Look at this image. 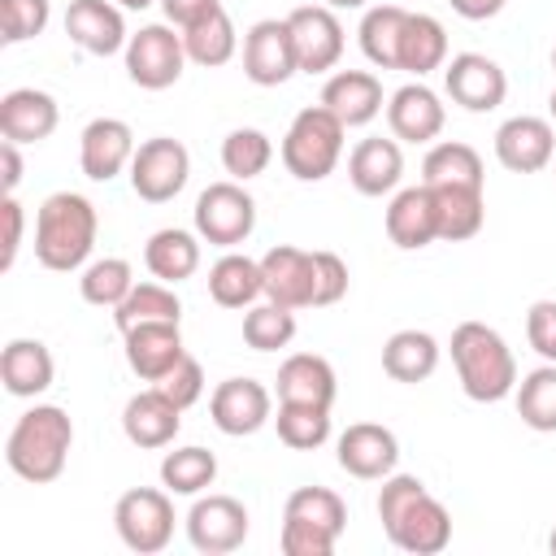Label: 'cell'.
Wrapping results in <instances>:
<instances>
[{"label":"cell","mask_w":556,"mask_h":556,"mask_svg":"<svg viewBox=\"0 0 556 556\" xmlns=\"http://www.w3.org/2000/svg\"><path fill=\"white\" fill-rule=\"evenodd\" d=\"M387 235L395 248L413 252V248H426L439 239V222H434V195L426 182L417 187H404L391 204H387Z\"/></svg>","instance_id":"26"},{"label":"cell","mask_w":556,"mask_h":556,"mask_svg":"<svg viewBox=\"0 0 556 556\" xmlns=\"http://www.w3.org/2000/svg\"><path fill=\"white\" fill-rule=\"evenodd\" d=\"M269 161H274V143H269V135L256 130V126H239V130H230V135L222 139V165H226V174H230L235 182H248V178L265 174Z\"/></svg>","instance_id":"40"},{"label":"cell","mask_w":556,"mask_h":556,"mask_svg":"<svg viewBox=\"0 0 556 556\" xmlns=\"http://www.w3.org/2000/svg\"><path fill=\"white\" fill-rule=\"evenodd\" d=\"M161 9H165V17L182 30V26H191V22H200L204 13H213V9H222V0H161Z\"/></svg>","instance_id":"52"},{"label":"cell","mask_w":556,"mask_h":556,"mask_svg":"<svg viewBox=\"0 0 556 556\" xmlns=\"http://www.w3.org/2000/svg\"><path fill=\"white\" fill-rule=\"evenodd\" d=\"M552 117H556V91H552Z\"/></svg>","instance_id":"57"},{"label":"cell","mask_w":556,"mask_h":556,"mask_svg":"<svg viewBox=\"0 0 556 556\" xmlns=\"http://www.w3.org/2000/svg\"><path fill=\"white\" fill-rule=\"evenodd\" d=\"M135 287V274H130V261L122 256H104V261H91L78 278V291L87 304L96 308H117Z\"/></svg>","instance_id":"41"},{"label":"cell","mask_w":556,"mask_h":556,"mask_svg":"<svg viewBox=\"0 0 556 556\" xmlns=\"http://www.w3.org/2000/svg\"><path fill=\"white\" fill-rule=\"evenodd\" d=\"M122 343H126V365L143 382H161L187 356L182 334H178V321H143V326L126 330Z\"/></svg>","instance_id":"20"},{"label":"cell","mask_w":556,"mask_h":556,"mask_svg":"<svg viewBox=\"0 0 556 556\" xmlns=\"http://www.w3.org/2000/svg\"><path fill=\"white\" fill-rule=\"evenodd\" d=\"M48 0H0V39L4 43H22L43 35L48 26Z\"/></svg>","instance_id":"45"},{"label":"cell","mask_w":556,"mask_h":556,"mask_svg":"<svg viewBox=\"0 0 556 556\" xmlns=\"http://www.w3.org/2000/svg\"><path fill=\"white\" fill-rule=\"evenodd\" d=\"M208 417L222 434L230 439H243V434H256L269 417H274V395L265 382L256 378H226L213 387V400H208Z\"/></svg>","instance_id":"11"},{"label":"cell","mask_w":556,"mask_h":556,"mask_svg":"<svg viewBox=\"0 0 556 556\" xmlns=\"http://www.w3.org/2000/svg\"><path fill=\"white\" fill-rule=\"evenodd\" d=\"M178 426H182V408L161 387L130 395L122 408V430L135 447H165V443H174Z\"/></svg>","instance_id":"21"},{"label":"cell","mask_w":556,"mask_h":556,"mask_svg":"<svg viewBox=\"0 0 556 556\" xmlns=\"http://www.w3.org/2000/svg\"><path fill=\"white\" fill-rule=\"evenodd\" d=\"M52 374H56L52 352L39 339H13V343H4V352H0V382H4L9 395L35 400V395H43L52 387Z\"/></svg>","instance_id":"27"},{"label":"cell","mask_w":556,"mask_h":556,"mask_svg":"<svg viewBox=\"0 0 556 556\" xmlns=\"http://www.w3.org/2000/svg\"><path fill=\"white\" fill-rule=\"evenodd\" d=\"M321 104L343 122V126H365L382 113V83L369 70H339L321 87Z\"/></svg>","instance_id":"23"},{"label":"cell","mask_w":556,"mask_h":556,"mask_svg":"<svg viewBox=\"0 0 556 556\" xmlns=\"http://www.w3.org/2000/svg\"><path fill=\"white\" fill-rule=\"evenodd\" d=\"M300 70L295 61V43H291V26L287 17H265L243 35V74L256 87H282L291 74Z\"/></svg>","instance_id":"13"},{"label":"cell","mask_w":556,"mask_h":556,"mask_svg":"<svg viewBox=\"0 0 556 556\" xmlns=\"http://www.w3.org/2000/svg\"><path fill=\"white\" fill-rule=\"evenodd\" d=\"M70 447H74V421L65 417V408L35 404L13 421L9 443H4V460L17 478L43 486V482L61 478V469L70 460Z\"/></svg>","instance_id":"1"},{"label":"cell","mask_w":556,"mask_h":556,"mask_svg":"<svg viewBox=\"0 0 556 556\" xmlns=\"http://www.w3.org/2000/svg\"><path fill=\"white\" fill-rule=\"evenodd\" d=\"M65 35L83 52H91V56H113L117 48L130 43L126 22H122V9L113 0H70V9H65Z\"/></svg>","instance_id":"18"},{"label":"cell","mask_w":556,"mask_h":556,"mask_svg":"<svg viewBox=\"0 0 556 556\" xmlns=\"http://www.w3.org/2000/svg\"><path fill=\"white\" fill-rule=\"evenodd\" d=\"M143 265H148L152 278H161V282L174 287V282H182V278H191L200 269V239L191 230L165 226V230H156L143 243Z\"/></svg>","instance_id":"29"},{"label":"cell","mask_w":556,"mask_h":556,"mask_svg":"<svg viewBox=\"0 0 556 556\" xmlns=\"http://www.w3.org/2000/svg\"><path fill=\"white\" fill-rule=\"evenodd\" d=\"M182 317V304H178V295H174V287L169 282H135L130 287V295L113 308V321H117V330L126 334V330H135V326H143V321H178Z\"/></svg>","instance_id":"37"},{"label":"cell","mask_w":556,"mask_h":556,"mask_svg":"<svg viewBox=\"0 0 556 556\" xmlns=\"http://www.w3.org/2000/svg\"><path fill=\"white\" fill-rule=\"evenodd\" d=\"M96 204L78 191H56L39 204V217H35V256L43 269H56V274H70L78 269L91 248H96Z\"/></svg>","instance_id":"2"},{"label":"cell","mask_w":556,"mask_h":556,"mask_svg":"<svg viewBox=\"0 0 556 556\" xmlns=\"http://www.w3.org/2000/svg\"><path fill=\"white\" fill-rule=\"evenodd\" d=\"M443 91L452 96V104H460L469 113H491V109L504 104L508 78H504V70L491 56H482V52H456L443 65Z\"/></svg>","instance_id":"10"},{"label":"cell","mask_w":556,"mask_h":556,"mask_svg":"<svg viewBox=\"0 0 556 556\" xmlns=\"http://www.w3.org/2000/svg\"><path fill=\"white\" fill-rule=\"evenodd\" d=\"M56 100L35 87H13L0 100V135L13 143H39L56 130Z\"/></svg>","instance_id":"24"},{"label":"cell","mask_w":556,"mask_h":556,"mask_svg":"<svg viewBox=\"0 0 556 556\" xmlns=\"http://www.w3.org/2000/svg\"><path fill=\"white\" fill-rule=\"evenodd\" d=\"M526 339L530 348L556 365V300H534L526 313Z\"/></svg>","instance_id":"50"},{"label":"cell","mask_w":556,"mask_h":556,"mask_svg":"<svg viewBox=\"0 0 556 556\" xmlns=\"http://www.w3.org/2000/svg\"><path fill=\"white\" fill-rule=\"evenodd\" d=\"M447 4H452L460 17H469V22H486V17H495L508 0H447Z\"/></svg>","instance_id":"54"},{"label":"cell","mask_w":556,"mask_h":556,"mask_svg":"<svg viewBox=\"0 0 556 556\" xmlns=\"http://www.w3.org/2000/svg\"><path fill=\"white\" fill-rule=\"evenodd\" d=\"M400 174H404L400 139L374 135V139H361L352 148V156H348V178H352V187L361 195H387V191H395Z\"/></svg>","instance_id":"25"},{"label":"cell","mask_w":556,"mask_h":556,"mask_svg":"<svg viewBox=\"0 0 556 556\" xmlns=\"http://www.w3.org/2000/svg\"><path fill=\"white\" fill-rule=\"evenodd\" d=\"M0 187H4V195H13L17 191V182H22V156H17V143L13 139H4L0 143Z\"/></svg>","instance_id":"53"},{"label":"cell","mask_w":556,"mask_h":556,"mask_svg":"<svg viewBox=\"0 0 556 556\" xmlns=\"http://www.w3.org/2000/svg\"><path fill=\"white\" fill-rule=\"evenodd\" d=\"M156 387H161L178 408H191V404L204 395V369H200V361H195V356H182V361H178V365H174Z\"/></svg>","instance_id":"48"},{"label":"cell","mask_w":556,"mask_h":556,"mask_svg":"<svg viewBox=\"0 0 556 556\" xmlns=\"http://www.w3.org/2000/svg\"><path fill=\"white\" fill-rule=\"evenodd\" d=\"M278 404H334V369L326 356L295 352L278 365Z\"/></svg>","instance_id":"28"},{"label":"cell","mask_w":556,"mask_h":556,"mask_svg":"<svg viewBox=\"0 0 556 556\" xmlns=\"http://www.w3.org/2000/svg\"><path fill=\"white\" fill-rule=\"evenodd\" d=\"M187 539L204 556L235 552L248 539V508L235 495H204L187 513Z\"/></svg>","instance_id":"12"},{"label":"cell","mask_w":556,"mask_h":556,"mask_svg":"<svg viewBox=\"0 0 556 556\" xmlns=\"http://www.w3.org/2000/svg\"><path fill=\"white\" fill-rule=\"evenodd\" d=\"M278 439L295 452H313L330 439V408L321 404H278Z\"/></svg>","instance_id":"42"},{"label":"cell","mask_w":556,"mask_h":556,"mask_svg":"<svg viewBox=\"0 0 556 556\" xmlns=\"http://www.w3.org/2000/svg\"><path fill=\"white\" fill-rule=\"evenodd\" d=\"M208 295L222 308H248L256 295H265V278H261V261L226 252L213 269H208Z\"/></svg>","instance_id":"32"},{"label":"cell","mask_w":556,"mask_h":556,"mask_svg":"<svg viewBox=\"0 0 556 556\" xmlns=\"http://www.w3.org/2000/svg\"><path fill=\"white\" fill-rule=\"evenodd\" d=\"M135 148L139 143L122 117H96V122H87V130L78 139V165L91 182H109L135 161Z\"/></svg>","instance_id":"15"},{"label":"cell","mask_w":556,"mask_h":556,"mask_svg":"<svg viewBox=\"0 0 556 556\" xmlns=\"http://www.w3.org/2000/svg\"><path fill=\"white\" fill-rule=\"evenodd\" d=\"M382 369L395 382H426L439 369V343L426 330H395L382 343Z\"/></svg>","instance_id":"31"},{"label":"cell","mask_w":556,"mask_h":556,"mask_svg":"<svg viewBox=\"0 0 556 556\" xmlns=\"http://www.w3.org/2000/svg\"><path fill=\"white\" fill-rule=\"evenodd\" d=\"M182 48H187V61L213 70V65H226L239 48V35H235V22L226 9H213L204 13L200 22L182 26Z\"/></svg>","instance_id":"34"},{"label":"cell","mask_w":556,"mask_h":556,"mask_svg":"<svg viewBox=\"0 0 556 556\" xmlns=\"http://www.w3.org/2000/svg\"><path fill=\"white\" fill-rule=\"evenodd\" d=\"M552 552H556V530H552Z\"/></svg>","instance_id":"58"},{"label":"cell","mask_w":556,"mask_h":556,"mask_svg":"<svg viewBox=\"0 0 556 556\" xmlns=\"http://www.w3.org/2000/svg\"><path fill=\"white\" fill-rule=\"evenodd\" d=\"M408 26V9L400 4H374L361 17V52L378 65V70H400V39Z\"/></svg>","instance_id":"33"},{"label":"cell","mask_w":556,"mask_h":556,"mask_svg":"<svg viewBox=\"0 0 556 556\" xmlns=\"http://www.w3.org/2000/svg\"><path fill=\"white\" fill-rule=\"evenodd\" d=\"M317 261V291H313V308L339 304L348 295V265L339 252H313Z\"/></svg>","instance_id":"49"},{"label":"cell","mask_w":556,"mask_h":556,"mask_svg":"<svg viewBox=\"0 0 556 556\" xmlns=\"http://www.w3.org/2000/svg\"><path fill=\"white\" fill-rule=\"evenodd\" d=\"M447 61V30L439 17L430 13H408V26H404V39H400V70L408 74H430Z\"/></svg>","instance_id":"35"},{"label":"cell","mask_w":556,"mask_h":556,"mask_svg":"<svg viewBox=\"0 0 556 556\" xmlns=\"http://www.w3.org/2000/svg\"><path fill=\"white\" fill-rule=\"evenodd\" d=\"M452 365H456L460 391L478 404H495L517 387L513 348L486 321H460L452 330Z\"/></svg>","instance_id":"3"},{"label":"cell","mask_w":556,"mask_h":556,"mask_svg":"<svg viewBox=\"0 0 556 556\" xmlns=\"http://www.w3.org/2000/svg\"><path fill=\"white\" fill-rule=\"evenodd\" d=\"M217 478V456L208 447H174L161 460V482L169 495H200Z\"/></svg>","instance_id":"38"},{"label":"cell","mask_w":556,"mask_h":556,"mask_svg":"<svg viewBox=\"0 0 556 556\" xmlns=\"http://www.w3.org/2000/svg\"><path fill=\"white\" fill-rule=\"evenodd\" d=\"M0 217H4V252H0V269H13L17 248H22V222H26V213H22V204H17L13 195H4V200H0Z\"/></svg>","instance_id":"51"},{"label":"cell","mask_w":556,"mask_h":556,"mask_svg":"<svg viewBox=\"0 0 556 556\" xmlns=\"http://www.w3.org/2000/svg\"><path fill=\"white\" fill-rule=\"evenodd\" d=\"M117 4H122V9H148L152 0H117Z\"/></svg>","instance_id":"56"},{"label":"cell","mask_w":556,"mask_h":556,"mask_svg":"<svg viewBox=\"0 0 556 556\" xmlns=\"http://www.w3.org/2000/svg\"><path fill=\"white\" fill-rule=\"evenodd\" d=\"M387 539H391L395 547L413 552V556H434V552H443V547L452 543V517H447V508L426 491V495H417V500L408 504V513L387 530Z\"/></svg>","instance_id":"22"},{"label":"cell","mask_w":556,"mask_h":556,"mask_svg":"<svg viewBox=\"0 0 556 556\" xmlns=\"http://www.w3.org/2000/svg\"><path fill=\"white\" fill-rule=\"evenodd\" d=\"M417 495H426V482L421 478H413V473H387L382 478V491H378V521H382V530H391L408 513V504Z\"/></svg>","instance_id":"46"},{"label":"cell","mask_w":556,"mask_h":556,"mask_svg":"<svg viewBox=\"0 0 556 556\" xmlns=\"http://www.w3.org/2000/svg\"><path fill=\"white\" fill-rule=\"evenodd\" d=\"M556 152V130L543 117H508L495 130V156L513 174H539Z\"/></svg>","instance_id":"16"},{"label":"cell","mask_w":556,"mask_h":556,"mask_svg":"<svg viewBox=\"0 0 556 556\" xmlns=\"http://www.w3.org/2000/svg\"><path fill=\"white\" fill-rule=\"evenodd\" d=\"M434 195V222H439V239L460 243L473 239L486 222V200L482 187H430Z\"/></svg>","instance_id":"30"},{"label":"cell","mask_w":556,"mask_h":556,"mask_svg":"<svg viewBox=\"0 0 556 556\" xmlns=\"http://www.w3.org/2000/svg\"><path fill=\"white\" fill-rule=\"evenodd\" d=\"M187 174H191V156L178 139L169 135H156V139H143L135 148V161H130V187L139 200L148 204H165L174 200L182 187H187Z\"/></svg>","instance_id":"8"},{"label":"cell","mask_w":556,"mask_h":556,"mask_svg":"<svg viewBox=\"0 0 556 556\" xmlns=\"http://www.w3.org/2000/svg\"><path fill=\"white\" fill-rule=\"evenodd\" d=\"M339 543V534L313 526V521H295V517H282V534H278V547L287 556H330Z\"/></svg>","instance_id":"47"},{"label":"cell","mask_w":556,"mask_h":556,"mask_svg":"<svg viewBox=\"0 0 556 556\" xmlns=\"http://www.w3.org/2000/svg\"><path fill=\"white\" fill-rule=\"evenodd\" d=\"M261 278H265V295L274 304L287 308H313V291H317V261L304 248L278 243L261 256Z\"/></svg>","instance_id":"14"},{"label":"cell","mask_w":556,"mask_h":556,"mask_svg":"<svg viewBox=\"0 0 556 556\" xmlns=\"http://www.w3.org/2000/svg\"><path fill=\"white\" fill-rule=\"evenodd\" d=\"M421 182L426 187H482V156L460 139L434 143L421 161Z\"/></svg>","instance_id":"36"},{"label":"cell","mask_w":556,"mask_h":556,"mask_svg":"<svg viewBox=\"0 0 556 556\" xmlns=\"http://www.w3.org/2000/svg\"><path fill=\"white\" fill-rule=\"evenodd\" d=\"M517 417L530 430H543V434L556 430V365L552 361L521 378V387H517Z\"/></svg>","instance_id":"39"},{"label":"cell","mask_w":556,"mask_h":556,"mask_svg":"<svg viewBox=\"0 0 556 556\" xmlns=\"http://www.w3.org/2000/svg\"><path fill=\"white\" fill-rule=\"evenodd\" d=\"M395 460H400V443L378 421H356L339 434V469H348L352 478H365V482L387 478Z\"/></svg>","instance_id":"17"},{"label":"cell","mask_w":556,"mask_h":556,"mask_svg":"<svg viewBox=\"0 0 556 556\" xmlns=\"http://www.w3.org/2000/svg\"><path fill=\"white\" fill-rule=\"evenodd\" d=\"M361 4H369V0H326V9H361Z\"/></svg>","instance_id":"55"},{"label":"cell","mask_w":556,"mask_h":556,"mask_svg":"<svg viewBox=\"0 0 556 556\" xmlns=\"http://www.w3.org/2000/svg\"><path fill=\"white\" fill-rule=\"evenodd\" d=\"M182 65H187V48H182V35H174V26H139V35H130L126 43V74L135 87L143 91H165L182 78Z\"/></svg>","instance_id":"6"},{"label":"cell","mask_w":556,"mask_h":556,"mask_svg":"<svg viewBox=\"0 0 556 556\" xmlns=\"http://www.w3.org/2000/svg\"><path fill=\"white\" fill-rule=\"evenodd\" d=\"M343 122L326 109V104H313V109H300L282 135V165L291 178L300 182H321L339 156H343Z\"/></svg>","instance_id":"4"},{"label":"cell","mask_w":556,"mask_h":556,"mask_svg":"<svg viewBox=\"0 0 556 556\" xmlns=\"http://www.w3.org/2000/svg\"><path fill=\"white\" fill-rule=\"evenodd\" d=\"M113 526H117V539L130 552H139V556H152V552L169 547V539H174V504H169V491H156V486L126 491L113 504Z\"/></svg>","instance_id":"5"},{"label":"cell","mask_w":556,"mask_h":556,"mask_svg":"<svg viewBox=\"0 0 556 556\" xmlns=\"http://www.w3.org/2000/svg\"><path fill=\"white\" fill-rule=\"evenodd\" d=\"M291 26V43H295V61L304 74H326L339 65L343 56V26L334 17V9L326 4H300L287 13Z\"/></svg>","instance_id":"9"},{"label":"cell","mask_w":556,"mask_h":556,"mask_svg":"<svg viewBox=\"0 0 556 556\" xmlns=\"http://www.w3.org/2000/svg\"><path fill=\"white\" fill-rule=\"evenodd\" d=\"M552 70H556V52H552Z\"/></svg>","instance_id":"59"},{"label":"cell","mask_w":556,"mask_h":556,"mask_svg":"<svg viewBox=\"0 0 556 556\" xmlns=\"http://www.w3.org/2000/svg\"><path fill=\"white\" fill-rule=\"evenodd\" d=\"M256 230V200L239 182H213L195 200V235L217 248H235Z\"/></svg>","instance_id":"7"},{"label":"cell","mask_w":556,"mask_h":556,"mask_svg":"<svg viewBox=\"0 0 556 556\" xmlns=\"http://www.w3.org/2000/svg\"><path fill=\"white\" fill-rule=\"evenodd\" d=\"M282 517L313 521V526H321V530H330V534H343V526H348V504H343L330 486H300V491L287 495Z\"/></svg>","instance_id":"44"},{"label":"cell","mask_w":556,"mask_h":556,"mask_svg":"<svg viewBox=\"0 0 556 556\" xmlns=\"http://www.w3.org/2000/svg\"><path fill=\"white\" fill-rule=\"evenodd\" d=\"M295 339V308L287 304H256L243 313V343L256 352H278Z\"/></svg>","instance_id":"43"},{"label":"cell","mask_w":556,"mask_h":556,"mask_svg":"<svg viewBox=\"0 0 556 556\" xmlns=\"http://www.w3.org/2000/svg\"><path fill=\"white\" fill-rule=\"evenodd\" d=\"M387 122H391V135L404 139V143H430L443 122H447V109L443 100L417 78V83H404L400 91H391L387 100Z\"/></svg>","instance_id":"19"}]
</instances>
